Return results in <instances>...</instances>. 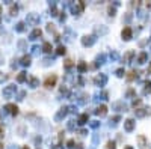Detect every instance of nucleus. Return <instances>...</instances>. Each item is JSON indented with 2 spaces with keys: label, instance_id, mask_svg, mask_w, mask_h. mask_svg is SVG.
I'll use <instances>...</instances> for the list:
<instances>
[{
  "label": "nucleus",
  "instance_id": "obj_1",
  "mask_svg": "<svg viewBox=\"0 0 151 149\" xmlns=\"http://www.w3.org/2000/svg\"><path fill=\"white\" fill-rule=\"evenodd\" d=\"M56 81H58V77L53 74V75H50V77L46 78V81H44V86H46L47 89H50V87H53V86L56 84Z\"/></svg>",
  "mask_w": 151,
  "mask_h": 149
},
{
  "label": "nucleus",
  "instance_id": "obj_2",
  "mask_svg": "<svg viewBox=\"0 0 151 149\" xmlns=\"http://www.w3.org/2000/svg\"><path fill=\"white\" fill-rule=\"evenodd\" d=\"M122 39H126V41H129L130 38H131V29L130 27H124L122 29Z\"/></svg>",
  "mask_w": 151,
  "mask_h": 149
},
{
  "label": "nucleus",
  "instance_id": "obj_3",
  "mask_svg": "<svg viewBox=\"0 0 151 149\" xmlns=\"http://www.w3.org/2000/svg\"><path fill=\"white\" fill-rule=\"evenodd\" d=\"M124 128H126V131H131L133 128H135V120H133V119H127L126 122H124Z\"/></svg>",
  "mask_w": 151,
  "mask_h": 149
},
{
  "label": "nucleus",
  "instance_id": "obj_4",
  "mask_svg": "<svg viewBox=\"0 0 151 149\" xmlns=\"http://www.w3.org/2000/svg\"><path fill=\"white\" fill-rule=\"evenodd\" d=\"M94 42H95V38H94V36H85V38L82 39L83 45H92Z\"/></svg>",
  "mask_w": 151,
  "mask_h": 149
},
{
  "label": "nucleus",
  "instance_id": "obj_5",
  "mask_svg": "<svg viewBox=\"0 0 151 149\" xmlns=\"http://www.w3.org/2000/svg\"><path fill=\"white\" fill-rule=\"evenodd\" d=\"M6 109L9 110V113H11V115H17V113H18V107H17L15 104H8V106H6Z\"/></svg>",
  "mask_w": 151,
  "mask_h": 149
},
{
  "label": "nucleus",
  "instance_id": "obj_6",
  "mask_svg": "<svg viewBox=\"0 0 151 149\" xmlns=\"http://www.w3.org/2000/svg\"><path fill=\"white\" fill-rule=\"evenodd\" d=\"M95 113H97V115H100V116H104L106 113H107V107H106V106H100L98 109L95 110Z\"/></svg>",
  "mask_w": 151,
  "mask_h": 149
},
{
  "label": "nucleus",
  "instance_id": "obj_7",
  "mask_svg": "<svg viewBox=\"0 0 151 149\" xmlns=\"http://www.w3.org/2000/svg\"><path fill=\"white\" fill-rule=\"evenodd\" d=\"M15 91H17V89H15V86H8L6 89L3 91V95H6V96H9V95H11V93H14Z\"/></svg>",
  "mask_w": 151,
  "mask_h": 149
},
{
  "label": "nucleus",
  "instance_id": "obj_8",
  "mask_svg": "<svg viewBox=\"0 0 151 149\" xmlns=\"http://www.w3.org/2000/svg\"><path fill=\"white\" fill-rule=\"evenodd\" d=\"M138 143H139V148H145L147 146V140L144 136H138Z\"/></svg>",
  "mask_w": 151,
  "mask_h": 149
},
{
  "label": "nucleus",
  "instance_id": "obj_9",
  "mask_svg": "<svg viewBox=\"0 0 151 149\" xmlns=\"http://www.w3.org/2000/svg\"><path fill=\"white\" fill-rule=\"evenodd\" d=\"M83 8H85V3H83V2H80V3H79V6H76V5L73 6V12H74V14H79V12H80V11L83 9Z\"/></svg>",
  "mask_w": 151,
  "mask_h": 149
},
{
  "label": "nucleus",
  "instance_id": "obj_10",
  "mask_svg": "<svg viewBox=\"0 0 151 149\" xmlns=\"http://www.w3.org/2000/svg\"><path fill=\"white\" fill-rule=\"evenodd\" d=\"M41 33H42V32H41L39 29H35V30L30 33V39H37L38 36H41Z\"/></svg>",
  "mask_w": 151,
  "mask_h": 149
},
{
  "label": "nucleus",
  "instance_id": "obj_11",
  "mask_svg": "<svg viewBox=\"0 0 151 149\" xmlns=\"http://www.w3.org/2000/svg\"><path fill=\"white\" fill-rule=\"evenodd\" d=\"M106 80H107V78H106V75H100V77H95V83L97 84H104L106 83Z\"/></svg>",
  "mask_w": 151,
  "mask_h": 149
},
{
  "label": "nucleus",
  "instance_id": "obj_12",
  "mask_svg": "<svg viewBox=\"0 0 151 149\" xmlns=\"http://www.w3.org/2000/svg\"><path fill=\"white\" fill-rule=\"evenodd\" d=\"M42 48H44V51H46V53H51V44L50 42H44V45H42Z\"/></svg>",
  "mask_w": 151,
  "mask_h": 149
},
{
  "label": "nucleus",
  "instance_id": "obj_13",
  "mask_svg": "<svg viewBox=\"0 0 151 149\" xmlns=\"http://www.w3.org/2000/svg\"><path fill=\"white\" fill-rule=\"evenodd\" d=\"M86 120H88V115H82L80 118H79V124L83 125V124H86Z\"/></svg>",
  "mask_w": 151,
  "mask_h": 149
},
{
  "label": "nucleus",
  "instance_id": "obj_14",
  "mask_svg": "<svg viewBox=\"0 0 151 149\" xmlns=\"http://www.w3.org/2000/svg\"><path fill=\"white\" fill-rule=\"evenodd\" d=\"M21 63H23V65H29V63H30V56H24V57L21 59Z\"/></svg>",
  "mask_w": 151,
  "mask_h": 149
},
{
  "label": "nucleus",
  "instance_id": "obj_15",
  "mask_svg": "<svg viewBox=\"0 0 151 149\" xmlns=\"http://www.w3.org/2000/svg\"><path fill=\"white\" fill-rule=\"evenodd\" d=\"M139 63H144L145 60H147V53H140V56H139Z\"/></svg>",
  "mask_w": 151,
  "mask_h": 149
},
{
  "label": "nucleus",
  "instance_id": "obj_16",
  "mask_svg": "<svg viewBox=\"0 0 151 149\" xmlns=\"http://www.w3.org/2000/svg\"><path fill=\"white\" fill-rule=\"evenodd\" d=\"M77 68H79V71H80V72H83V71H86V68H88V66H86V63H83V62H82V63H79V66H77Z\"/></svg>",
  "mask_w": 151,
  "mask_h": 149
},
{
  "label": "nucleus",
  "instance_id": "obj_17",
  "mask_svg": "<svg viewBox=\"0 0 151 149\" xmlns=\"http://www.w3.org/2000/svg\"><path fill=\"white\" fill-rule=\"evenodd\" d=\"M17 80H18L20 83H21V81H24V80H26V72H20V75L17 77Z\"/></svg>",
  "mask_w": 151,
  "mask_h": 149
},
{
  "label": "nucleus",
  "instance_id": "obj_18",
  "mask_svg": "<svg viewBox=\"0 0 151 149\" xmlns=\"http://www.w3.org/2000/svg\"><path fill=\"white\" fill-rule=\"evenodd\" d=\"M144 92L147 93V92H151V81H147L145 83V89H144Z\"/></svg>",
  "mask_w": 151,
  "mask_h": 149
},
{
  "label": "nucleus",
  "instance_id": "obj_19",
  "mask_svg": "<svg viewBox=\"0 0 151 149\" xmlns=\"http://www.w3.org/2000/svg\"><path fill=\"white\" fill-rule=\"evenodd\" d=\"M30 84H32V87H37L38 86V80H37V78H30Z\"/></svg>",
  "mask_w": 151,
  "mask_h": 149
},
{
  "label": "nucleus",
  "instance_id": "obj_20",
  "mask_svg": "<svg viewBox=\"0 0 151 149\" xmlns=\"http://www.w3.org/2000/svg\"><path fill=\"white\" fill-rule=\"evenodd\" d=\"M106 149H115V142H107V145H106Z\"/></svg>",
  "mask_w": 151,
  "mask_h": 149
},
{
  "label": "nucleus",
  "instance_id": "obj_21",
  "mask_svg": "<svg viewBox=\"0 0 151 149\" xmlns=\"http://www.w3.org/2000/svg\"><path fill=\"white\" fill-rule=\"evenodd\" d=\"M136 115H138L139 118H142V116H145V111H144V109H139V110L136 111Z\"/></svg>",
  "mask_w": 151,
  "mask_h": 149
},
{
  "label": "nucleus",
  "instance_id": "obj_22",
  "mask_svg": "<svg viewBox=\"0 0 151 149\" xmlns=\"http://www.w3.org/2000/svg\"><path fill=\"white\" fill-rule=\"evenodd\" d=\"M127 78H129V80H130V81H131V80H135V78H136V75H135V72H133V71H131V72H129V75H127Z\"/></svg>",
  "mask_w": 151,
  "mask_h": 149
},
{
  "label": "nucleus",
  "instance_id": "obj_23",
  "mask_svg": "<svg viewBox=\"0 0 151 149\" xmlns=\"http://www.w3.org/2000/svg\"><path fill=\"white\" fill-rule=\"evenodd\" d=\"M58 54H65V47H59L58 48Z\"/></svg>",
  "mask_w": 151,
  "mask_h": 149
},
{
  "label": "nucleus",
  "instance_id": "obj_24",
  "mask_svg": "<svg viewBox=\"0 0 151 149\" xmlns=\"http://www.w3.org/2000/svg\"><path fill=\"white\" fill-rule=\"evenodd\" d=\"M65 66H67V68H71V66H73V60H70V59L65 60Z\"/></svg>",
  "mask_w": 151,
  "mask_h": 149
},
{
  "label": "nucleus",
  "instance_id": "obj_25",
  "mask_svg": "<svg viewBox=\"0 0 151 149\" xmlns=\"http://www.w3.org/2000/svg\"><path fill=\"white\" fill-rule=\"evenodd\" d=\"M117 75H118V77H122V75H124V69H122V68H119L118 71H117Z\"/></svg>",
  "mask_w": 151,
  "mask_h": 149
},
{
  "label": "nucleus",
  "instance_id": "obj_26",
  "mask_svg": "<svg viewBox=\"0 0 151 149\" xmlns=\"http://www.w3.org/2000/svg\"><path fill=\"white\" fill-rule=\"evenodd\" d=\"M68 148H74V140H70L68 142Z\"/></svg>",
  "mask_w": 151,
  "mask_h": 149
},
{
  "label": "nucleus",
  "instance_id": "obj_27",
  "mask_svg": "<svg viewBox=\"0 0 151 149\" xmlns=\"http://www.w3.org/2000/svg\"><path fill=\"white\" fill-rule=\"evenodd\" d=\"M3 80H6V75H3L2 72H0V81H3Z\"/></svg>",
  "mask_w": 151,
  "mask_h": 149
},
{
  "label": "nucleus",
  "instance_id": "obj_28",
  "mask_svg": "<svg viewBox=\"0 0 151 149\" xmlns=\"http://www.w3.org/2000/svg\"><path fill=\"white\" fill-rule=\"evenodd\" d=\"M23 26H24V24H23V23H20V24H18V27H17V30H20V32H21V30H23Z\"/></svg>",
  "mask_w": 151,
  "mask_h": 149
},
{
  "label": "nucleus",
  "instance_id": "obj_29",
  "mask_svg": "<svg viewBox=\"0 0 151 149\" xmlns=\"http://www.w3.org/2000/svg\"><path fill=\"white\" fill-rule=\"evenodd\" d=\"M148 74H151V65H150V68H148V71H147Z\"/></svg>",
  "mask_w": 151,
  "mask_h": 149
},
{
  "label": "nucleus",
  "instance_id": "obj_30",
  "mask_svg": "<svg viewBox=\"0 0 151 149\" xmlns=\"http://www.w3.org/2000/svg\"><path fill=\"white\" fill-rule=\"evenodd\" d=\"M124 149H133L131 146H126V148H124Z\"/></svg>",
  "mask_w": 151,
  "mask_h": 149
}]
</instances>
